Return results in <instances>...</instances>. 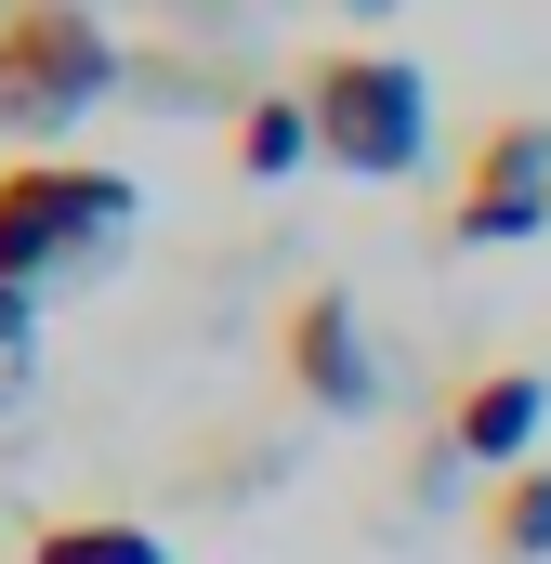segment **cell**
Instances as JSON below:
<instances>
[{
    "instance_id": "obj_11",
    "label": "cell",
    "mask_w": 551,
    "mask_h": 564,
    "mask_svg": "<svg viewBox=\"0 0 551 564\" xmlns=\"http://www.w3.org/2000/svg\"><path fill=\"white\" fill-rule=\"evenodd\" d=\"M342 13H395V0H342Z\"/></svg>"
},
{
    "instance_id": "obj_1",
    "label": "cell",
    "mask_w": 551,
    "mask_h": 564,
    "mask_svg": "<svg viewBox=\"0 0 551 564\" xmlns=\"http://www.w3.org/2000/svg\"><path fill=\"white\" fill-rule=\"evenodd\" d=\"M132 237V171L106 158H0V276L13 289H66L93 263H119Z\"/></svg>"
},
{
    "instance_id": "obj_3",
    "label": "cell",
    "mask_w": 551,
    "mask_h": 564,
    "mask_svg": "<svg viewBox=\"0 0 551 564\" xmlns=\"http://www.w3.org/2000/svg\"><path fill=\"white\" fill-rule=\"evenodd\" d=\"M119 93V40L93 0H13L0 13V132H66Z\"/></svg>"
},
{
    "instance_id": "obj_4",
    "label": "cell",
    "mask_w": 551,
    "mask_h": 564,
    "mask_svg": "<svg viewBox=\"0 0 551 564\" xmlns=\"http://www.w3.org/2000/svg\"><path fill=\"white\" fill-rule=\"evenodd\" d=\"M551 224V119H486V144L460 158V197H446V250H512Z\"/></svg>"
},
{
    "instance_id": "obj_7",
    "label": "cell",
    "mask_w": 551,
    "mask_h": 564,
    "mask_svg": "<svg viewBox=\"0 0 551 564\" xmlns=\"http://www.w3.org/2000/svg\"><path fill=\"white\" fill-rule=\"evenodd\" d=\"M250 184H289L302 158H315V106H302V79H276V93H250L237 106V144H224Z\"/></svg>"
},
{
    "instance_id": "obj_6",
    "label": "cell",
    "mask_w": 551,
    "mask_h": 564,
    "mask_svg": "<svg viewBox=\"0 0 551 564\" xmlns=\"http://www.w3.org/2000/svg\"><path fill=\"white\" fill-rule=\"evenodd\" d=\"M539 408H551V381H539V368H473V381L446 394V459H486V486H499V473H526Z\"/></svg>"
},
{
    "instance_id": "obj_8",
    "label": "cell",
    "mask_w": 551,
    "mask_h": 564,
    "mask_svg": "<svg viewBox=\"0 0 551 564\" xmlns=\"http://www.w3.org/2000/svg\"><path fill=\"white\" fill-rule=\"evenodd\" d=\"M473 539H486V564H551V459H526V473L486 486Z\"/></svg>"
},
{
    "instance_id": "obj_10",
    "label": "cell",
    "mask_w": 551,
    "mask_h": 564,
    "mask_svg": "<svg viewBox=\"0 0 551 564\" xmlns=\"http://www.w3.org/2000/svg\"><path fill=\"white\" fill-rule=\"evenodd\" d=\"M26 381H40V289L0 276V421L26 408Z\"/></svg>"
},
{
    "instance_id": "obj_2",
    "label": "cell",
    "mask_w": 551,
    "mask_h": 564,
    "mask_svg": "<svg viewBox=\"0 0 551 564\" xmlns=\"http://www.w3.org/2000/svg\"><path fill=\"white\" fill-rule=\"evenodd\" d=\"M302 106H315V158L355 171V184H408L433 158V93H420L408 53L328 40V53H302Z\"/></svg>"
},
{
    "instance_id": "obj_9",
    "label": "cell",
    "mask_w": 551,
    "mask_h": 564,
    "mask_svg": "<svg viewBox=\"0 0 551 564\" xmlns=\"http://www.w3.org/2000/svg\"><path fill=\"white\" fill-rule=\"evenodd\" d=\"M26 564H171V539H144V525H119V512H66V525L26 539Z\"/></svg>"
},
{
    "instance_id": "obj_5",
    "label": "cell",
    "mask_w": 551,
    "mask_h": 564,
    "mask_svg": "<svg viewBox=\"0 0 551 564\" xmlns=\"http://www.w3.org/2000/svg\"><path fill=\"white\" fill-rule=\"evenodd\" d=\"M276 381L302 394V408H328V421H355L368 394H381V368H368V328H355V289H289V315H276Z\"/></svg>"
}]
</instances>
